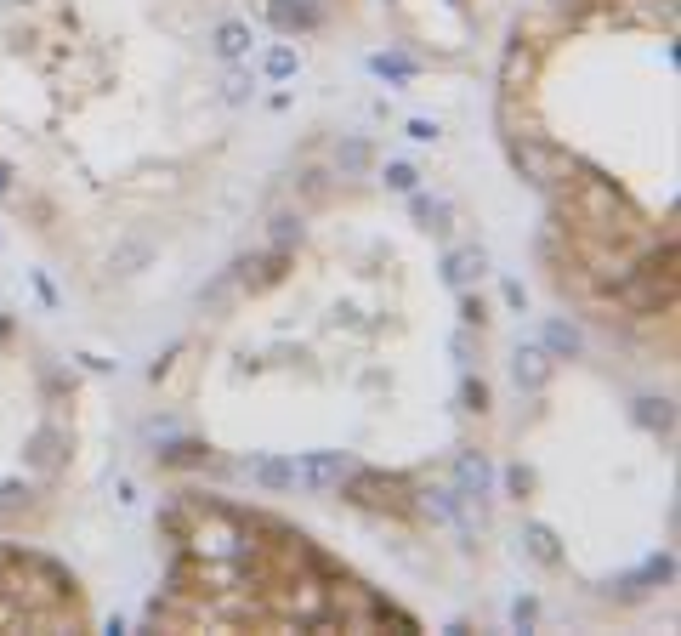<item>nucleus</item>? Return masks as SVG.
Segmentation results:
<instances>
[]
</instances>
